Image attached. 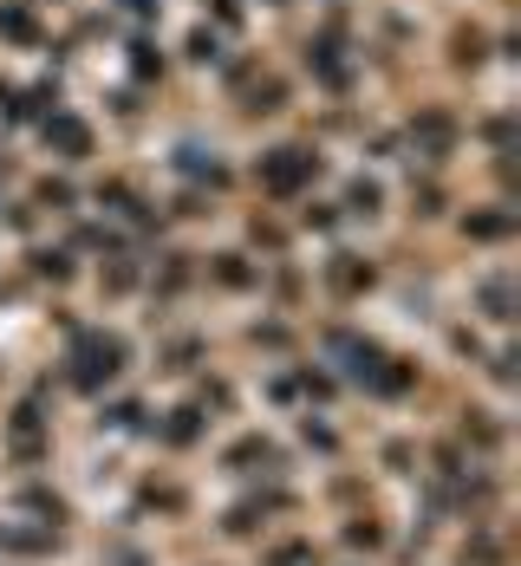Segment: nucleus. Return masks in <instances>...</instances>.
Segmentation results:
<instances>
[{
  "instance_id": "obj_1",
  "label": "nucleus",
  "mask_w": 521,
  "mask_h": 566,
  "mask_svg": "<svg viewBox=\"0 0 521 566\" xmlns=\"http://www.w3.org/2000/svg\"><path fill=\"white\" fill-rule=\"evenodd\" d=\"M131 371V339L112 326H65V358H59V385H72L79 397L112 391Z\"/></svg>"
},
{
  "instance_id": "obj_2",
  "label": "nucleus",
  "mask_w": 521,
  "mask_h": 566,
  "mask_svg": "<svg viewBox=\"0 0 521 566\" xmlns=\"http://www.w3.org/2000/svg\"><path fill=\"white\" fill-rule=\"evenodd\" d=\"M248 176H254L261 202H274V209H293V202H306V196L326 182V150H320V137H293V144H274V150H261Z\"/></svg>"
},
{
  "instance_id": "obj_3",
  "label": "nucleus",
  "mask_w": 521,
  "mask_h": 566,
  "mask_svg": "<svg viewBox=\"0 0 521 566\" xmlns=\"http://www.w3.org/2000/svg\"><path fill=\"white\" fill-rule=\"evenodd\" d=\"M222 92H229L235 117H248V124H274V117L293 112V78L281 65H268L261 53H241L222 65Z\"/></svg>"
},
{
  "instance_id": "obj_4",
  "label": "nucleus",
  "mask_w": 521,
  "mask_h": 566,
  "mask_svg": "<svg viewBox=\"0 0 521 566\" xmlns=\"http://www.w3.org/2000/svg\"><path fill=\"white\" fill-rule=\"evenodd\" d=\"M33 130H40V144L53 150L65 170H85V164L98 157V124H92L85 112H72V105H53Z\"/></svg>"
},
{
  "instance_id": "obj_5",
  "label": "nucleus",
  "mask_w": 521,
  "mask_h": 566,
  "mask_svg": "<svg viewBox=\"0 0 521 566\" xmlns=\"http://www.w3.org/2000/svg\"><path fill=\"white\" fill-rule=\"evenodd\" d=\"M196 281H202V268H196V254H189V248L144 254V293H150V306H176Z\"/></svg>"
},
{
  "instance_id": "obj_6",
  "label": "nucleus",
  "mask_w": 521,
  "mask_h": 566,
  "mask_svg": "<svg viewBox=\"0 0 521 566\" xmlns=\"http://www.w3.org/2000/svg\"><path fill=\"white\" fill-rule=\"evenodd\" d=\"M385 281V268L372 261V254H358V248H333L326 261H320V286L333 293V300H365V293H378Z\"/></svg>"
},
{
  "instance_id": "obj_7",
  "label": "nucleus",
  "mask_w": 521,
  "mask_h": 566,
  "mask_svg": "<svg viewBox=\"0 0 521 566\" xmlns=\"http://www.w3.org/2000/svg\"><path fill=\"white\" fill-rule=\"evenodd\" d=\"M196 268H202V281L216 286V293H254L268 261H254L241 248H222V254H196Z\"/></svg>"
},
{
  "instance_id": "obj_8",
  "label": "nucleus",
  "mask_w": 521,
  "mask_h": 566,
  "mask_svg": "<svg viewBox=\"0 0 521 566\" xmlns=\"http://www.w3.org/2000/svg\"><path fill=\"white\" fill-rule=\"evenodd\" d=\"M457 234L476 241V248H502V241L515 234V209H509V196H496V202H469L463 216H457Z\"/></svg>"
},
{
  "instance_id": "obj_9",
  "label": "nucleus",
  "mask_w": 521,
  "mask_h": 566,
  "mask_svg": "<svg viewBox=\"0 0 521 566\" xmlns=\"http://www.w3.org/2000/svg\"><path fill=\"white\" fill-rule=\"evenodd\" d=\"M385 209H392V189H385V176H346L340 182V216L346 222H385Z\"/></svg>"
},
{
  "instance_id": "obj_10",
  "label": "nucleus",
  "mask_w": 521,
  "mask_h": 566,
  "mask_svg": "<svg viewBox=\"0 0 521 566\" xmlns=\"http://www.w3.org/2000/svg\"><path fill=\"white\" fill-rule=\"evenodd\" d=\"M27 281H40V286H72L79 281L72 241H33V248H27Z\"/></svg>"
},
{
  "instance_id": "obj_11",
  "label": "nucleus",
  "mask_w": 521,
  "mask_h": 566,
  "mask_svg": "<svg viewBox=\"0 0 521 566\" xmlns=\"http://www.w3.org/2000/svg\"><path fill=\"white\" fill-rule=\"evenodd\" d=\"M0 40L7 46H53V33L40 20V0H0Z\"/></svg>"
},
{
  "instance_id": "obj_12",
  "label": "nucleus",
  "mask_w": 521,
  "mask_h": 566,
  "mask_svg": "<svg viewBox=\"0 0 521 566\" xmlns=\"http://www.w3.org/2000/svg\"><path fill=\"white\" fill-rule=\"evenodd\" d=\"M469 293H476V306H482V319H489V326H509V319H515V274H509V268L476 274Z\"/></svg>"
},
{
  "instance_id": "obj_13",
  "label": "nucleus",
  "mask_w": 521,
  "mask_h": 566,
  "mask_svg": "<svg viewBox=\"0 0 521 566\" xmlns=\"http://www.w3.org/2000/svg\"><path fill=\"white\" fill-rule=\"evenodd\" d=\"M27 202L40 209V216H79V202H85V189L72 182V176H33V189H27Z\"/></svg>"
},
{
  "instance_id": "obj_14",
  "label": "nucleus",
  "mask_w": 521,
  "mask_h": 566,
  "mask_svg": "<svg viewBox=\"0 0 521 566\" xmlns=\"http://www.w3.org/2000/svg\"><path fill=\"white\" fill-rule=\"evenodd\" d=\"M222 462H229L235 475H254V462H261V469L274 475V469H281V450H274V443H268L261 430H248V437H235L229 450H222Z\"/></svg>"
},
{
  "instance_id": "obj_15",
  "label": "nucleus",
  "mask_w": 521,
  "mask_h": 566,
  "mask_svg": "<svg viewBox=\"0 0 521 566\" xmlns=\"http://www.w3.org/2000/svg\"><path fill=\"white\" fill-rule=\"evenodd\" d=\"M183 59H189V65H202V72H222V65H229V40H222L209 20H196V27L183 33Z\"/></svg>"
},
{
  "instance_id": "obj_16",
  "label": "nucleus",
  "mask_w": 521,
  "mask_h": 566,
  "mask_svg": "<svg viewBox=\"0 0 521 566\" xmlns=\"http://www.w3.org/2000/svg\"><path fill=\"white\" fill-rule=\"evenodd\" d=\"M241 234H248V248H261L268 261H281V254L293 248V228L281 222V216H268V209H254V216L241 222Z\"/></svg>"
},
{
  "instance_id": "obj_17",
  "label": "nucleus",
  "mask_w": 521,
  "mask_h": 566,
  "mask_svg": "<svg viewBox=\"0 0 521 566\" xmlns=\"http://www.w3.org/2000/svg\"><path fill=\"white\" fill-rule=\"evenodd\" d=\"M164 72H170V53L150 33H131V85H164Z\"/></svg>"
},
{
  "instance_id": "obj_18",
  "label": "nucleus",
  "mask_w": 521,
  "mask_h": 566,
  "mask_svg": "<svg viewBox=\"0 0 521 566\" xmlns=\"http://www.w3.org/2000/svg\"><path fill=\"white\" fill-rule=\"evenodd\" d=\"M164 371H176V378H189V371H202V358H209V339L202 333H176V339H164Z\"/></svg>"
},
{
  "instance_id": "obj_19",
  "label": "nucleus",
  "mask_w": 521,
  "mask_h": 566,
  "mask_svg": "<svg viewBox=\"0 0 521 566\" xmlns=\"http://www.w3.org/2000/svg\"><path fill=\"white\" fill-rule=\"evenodd\" d=\"M202 430H209V403H202V397H196V403H183V410H170V423H164V430H157V437H164V443H170V450H189V443H196V437H202Z\"/></svg>"
},
{
  "instance_id": "obj_20",
  "label": "nucleus",
  "mask_w": 521,
  "mask_h": 566,
  "mask_svg": "<svg viewBox=\"0 0 521 566\" xmlns=\"http://www.w3.org/2000/svg\"><path fill=\"white\" fill-rule=\"evenodd\" d=\"M248 345H261V352H288L293 345V319H281V313L254 319V326H248Z\"/></svg>"
},
{
  "instance_id": "obj_21",
  "label": "nucleus",
  "mask_w": 521,
  "mask_h": 566,
  "mask_svg": "<svg viewBox=\"0 0 521 566\" xmlns=\"http://www.w3.org/2000/svg\"><path fill=\"white\" fill-rule=\"evenodd\" d=\"M202 13H209V27H216L222 40H235V33L248 27V7H241V0H202Z\"/></svg>"
},
{
  "instance_id": "obj_22",
  "label": "nucleus",
  "mask_w": 521,
  "mask_h": 566,
  "mask_svg": "<svg viewBox=\"0 0 521 566\" xmlns=\"http://www.w3.org/2000/svg\"><path fill=\"white\" fill-rule=\"evenodd\" d=\"M0 547H13V554H53L59 534H27V527H0Z\"/></svg>"
},
{
  "instance_id": "obj_23",
  "label": "nucleus",
  "mask_w": 521,
  "mask_h": 566,
  "mask_svg": "<svg viewBox=\"0 0 521 566\" xmlns=\"http://www.w3.org/2000/svg\"><path fill=\"white\" fill-rule=\"evenodd\" d=\"M346 541H352V547H385V527H378L372 514H352V521H346Z\"/></svg>"
},
{
  "instance_id": "obj_24",
  "label": "nucleus",
  "mask_w": 521,
  "mask_h": 566,
  "mask_svg": "<svg viewBox=\"0 0 521 566\" xmlns=\"http://www.w3.org/2000/svg\"><path fill=\"white\" fill-rule=\"evenodd\" d=\"M320 560V547H313V541H288V547H274V554H268V566H313Z\"/></svg>"
},
{
  "instance_id": "obj_25",
  "label": "nucleus",
  "mask_w": 521,
  "mask_h": 566,
  "mask_svg": "<svg viewBox=\"0 0 521 566\" xmlns=\"http://www.w3.org/2000/svg\"><path fill=\"white\" fill-rule=\"evenodd\" d=\"M117 7H124L131 20H144V27H157V20H164V0H117Z\"/></svg>"
},
{
  "instance_id": "obj_26",
  "label": "nucleus",
  "mask_w": 521,
  "mask_h": 566,
  "mask_svg": "<svg viewBox=\"0 0 521 566\" xmlns=\"http://www.w3.org/2000/svg\"><path fill=\"white\" fill-rule=\"evenodd\" d=\"M7 182H13V157H7V150H0V189H7Z\"/></svg>"
},
{
  "instance_id": "obj_27",
  "label": "nucleus",
  "mask_w": 521,
  "mask_h": 566,
  "mask_svg": "<svg viewBox=\"0 0 521 566\" xmlns=\"http://www.w3.org/2000/svg\"><path fill=\"white\" fill-rule=\"evenodd\" d=\"M268 7H274V13H288V7H293V0H268Z\"/></svg>"
}]
</instances>
